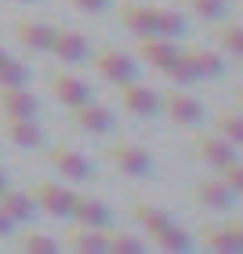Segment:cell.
<instances>
[{"mask_svg": "<svg viewBox=\"0 0 243 254\" xmlns=\"http://www.w3.org/2000/svg\"><path fill=\"white\" fill-rule=\"evenodd\" d=\"M106 160L120 175H131V178H149L153 175V153L145 145L131 142V138H120V142L106 145Z\"/></svg>", "mask_w": 243, "mask_h": 254, "instance_id": "1", "label": "cell"}, {"mask_svg": "<svg viewBox=\"0 0 243 254\" xmlns=\"http://www.w3.org/2000/svg\"><path fill=\"white\" fill-rule=\"evenodd\" d=\"M87 62L95 65V73L102 80H109V84H127V80L138 76V65L131 55H123L120 48H98L87 55Z\"/></svg>", "mask_w": 243, "mask_h": 254, "instance_id": "2", "label": "cell"}, {"mask_svg": "<svg viewBox=\"0 0 243 254\" xmlns=\"http://www.w3.org/2000/svg\"><path fill=\"white\" fill-rule=\"evenodd\" d=\"M33 203H37V211L51 214V218H69V211H73L76 203V192L65 189L62 182H40V186H33Z\"/></svg>", "mask_w": 243, "mask_h": 254, "instance_id": "3", "label": "cell"}, {"mask_svg": "<svg viewBox=\"0 0 243 254\" xmlns=\"http://www.w3.org/2000/svg\"><path fill=\"white\" fill-rule=\"evenodd\" d=\"M200 244L218 254H240L243 251V225L240 222H207L200 229Z\"/></svg>", "mask_w": 243, "mask_h": 254, "instance_id": "4", "label": "cell"}, {"mask_svg": "<svg viewBox=\"0 0 243 254\" xmlns=\"http://www.w3.org/2000/svg\"><path fill=\"white\" fill-rule=\"evenodd\" d=\"M160 109L167 113V120H175L178 127H196L207 113H203V102L196 95H185V91H167L160 98Z\"/></svg>", "mask_w": 243, "mask_h": 254, "instance_id": "5", "label": "cell"}, {"mask_svg": "<svg viewBox=\"0 0 243 254\" xmlns=\"http://www.w3.org/2000/svg\"><path fill=\"white\" fill-rule=\"evenodd\" d=\"M117 95H120V109L131 113V117H156L160 113V95L149 91V87H142L138 80L117 84Z\"/></svg>", "mask_w": 243, "mask_h": 254, "instance_id": "6", "label": "cell"}, {"mask_svg": "<svg viewBox=\"0 0 243 254\" xmlns=\"http://www.w3.org/2000/svg\"><path fill=\"white\" fill-rule=\"evenodd\" d=\"M48 51L65 65H80V62H87V55H91V40L80 29H55Z\"/></svg>", "mask_w": 243, "mask_h": 254, "instance_id": "7", "label": "cell"}, {"mask_svg": "<svg viewBox=\"0 0 243 254\" xmlns=\"http://www.w3.org/2000/svg\"><path fill=\"white\" fill-rule=\"evenodd\" d=\"M48 164L59 171L62 178L69 182H87L91 175H95V167H91V160L80 153V149H65V145H55L48 149Z\"/></svg>", "mask_w": 243, "mask_h": 254, "instance_id": "8", "label": "cell"}, {"mask_svg": "<svg viewBox=\"0 0 243 254\" xmlns=\"http://www.w3.org/2000/svg\"><path fill=\"white\" fill-rule=\"evenodd\" d=\"M192 153H196V160H200L203 167L222 171L225 164H233V160H236V145L225 142L222 134H200L192 142Z\"/></svg>", "mask_w": 243, "mask_h": 254, "instance_id": "9", "label": "cell"}, {"mask_svg": "<svg viewBox=\"0 0 243 254\" xmlns=\"http://www.w3.org/2000/svg\"><path fill=\"white\" fill-rule=\"evenodd\" d=\"M40 102L26 84H0V117H37Z\"/></svg>", "mask_w": 243, "mask_h": 254, "instance_id": "10", "label": "cell"}, {"mask_svg": "<svg viewBox=\"0 0 243 254\" xmlns=\"http://www.w3.org/2000/svg\"><path fill=\"white\" fill-rule=\"evenodd\" d=\"M48 87H51V95L59 98L65 109H76V106H84V102H91V84L80 80V76H73V73H55L48 80Z\"/></svg>", "mask_w": 243, "mask_h": 254, "instance_id": "11", "label": "cell"}, {"mask_svg": "<svg viewBox=\"0 0 243 254\" xmlns=\"http://www.w3.org/2000/svg\"><path fill=\"white\" fill-rule=\"evenodd\" d=\"M0 131H4V138L11 145H18V149H37L44 142V131H40V124L33 117H0Z\"/></svg>", "mask_w": 243, "mask_h": 254, "instance_id": "12", "label": "cell"}, {"mask_svg": "<svg viewBox=\"0 0 243 254\" xmlns=\"http://www.w3.org/2000/svg\"><path fill=\"white\" fill-rule=\"evenodd\" d=\"M69 218H76V225H87V229H109L113 225V211L106 200H98V196H80L76 192V203Z\"/></svg>", "mask_w": 243, "mask_h": 254, "instance_id": "13", "label": "cell"}, {"mask_svg": "<svg viewBox=\"0 0 243 254\" xmlns=\"http://www.w3.org/2000/svg\"><path fill=\"white\" fill-rule=\"evenodd\" d=\"M73 124L80 127V131H87V134H109L113 127H117V117H113V109L98 106V102L91 98V102H84V106L73 109Z\"/></svg>", "mask_w": 243, "mask_h": 254, "instance_id": "14", "label": "cell"}, {"mask_svg": "<svg viewBox=\"0 0 243 254\" xmlns=\"http://www.w3.org/2000/svg\"><path fill=\"white\" fill-rule=\"evenodd\" d=\"M59 244L69 247V251H76V254H106V251H109L106 229H87V225L65 229V236L59 240Z\"/></svg>", "mask_w": 243, "mask_h": 254, "instance_id": "15", "label": "cell"}, {"mask_svg": "<svg viewBox=\"0 0 243 254\" xmlns=\"http://www.w3.org/2000/svg\"><path fill=\"white\" fill-rule=\"evenodd\" d=\"M138 55L153 69H167L178 59V44L167 40V37H138Z\"/></svg>", "mask_w": 243, "mask_h": 254, "instance_id": "16", "label": "cell"}, {"mask_svg": "<svg viewBox=\"0 0 243 254\" xmlns=\"http://www.w3.org/2000/svg\"><path fill=\"white\" fill-rule=\"evenodd\" d=\"M51 37H55V26H48V22H33V18H18L15 22V40L22 48H29V51H48Z\"/></svg>", "mask_w": 243, "mask_h": 254, "instance_id": "17", "label": "cell"}, {"mask_svg": "<svg viewBox=\"0 0 243 254\" xmlns=\"http://www.w3.org/2000/svg\"><path fill=\"white\" fill-rule=\"evenodd\" d=\"M196 203L211 207V211H229L236 203V192L222 178H203V182H196Z\"/></svg>", "mask_w": 243, "mask_h": 254, "instance_id": "18", "label": "cell"}, {"mask_svg": "<svg viewBox=\"0 0 243 254\" xmlns=\"http://www.w3.org/2000/svg\"><path fill=\"white\" fill-rule=\"evenodd\" d=\"M120 22H123V29L134 33V37H160V33H156V18H153V7L123 4L120 7Z\"/></svg>", "mask_w": 243, "mask_h": 254, "instance_id": "19", "label": "cell"}, {"mask_svg": "<svg viewBox=\"0 0 243 254\" xmlns=\"http://www.w3.org/2000/svg\"><path fill=\"white\" fill-rule=\"evenodd\" d=\"M131 218L142 225V233H149V240H153L164 225L175 222V218H171L164 207H153V203H145V200H134V203H131Z\"/></svg>", "mask_w": 243, "mask_h": 254, "instance_id": "20", "label": "cell"}, {"mask_svg": "<svg viewBox=\"0 0 243 254\" xmlns=\"http://www.w3.org/2000/svg\"><path fill=\"white\" fill-rule=\"evenodd\" d=\"M0 207L15 218L18 225H29L33 218H37V203H33L29 192H15V189H4L0 192Z\"/></svg>", "mask_w": 243, "mask_h": 254, "instance_id": "21", "label": "cell"}, {"mask_svg": "<svg viewBox=\"0 0 243 254\" xmlns=\"http://www.w3.org/2000/svg\"><path fill=\"white\" fill-rule=\"evenodd\" d=\"M182 55L196 69V80H214V76H222V69H225V62L218 59L214 51H207V48H185Z\"/></svg>", "mask_w": 243, "mask_h": 254, "instance_id": "22", "label": "cell"}, {"mask_svg": "<svg viewBox=\"0 0 243 254\" xmlns=\"http://www.w3.org/2000/svg\"><path fill=\"white\" fill-rule=\"evenodd\" d=\"M15 244H18L22 254H59L62 251V244L55 236L37 233V229H29V233H18V229H15Z\"/></svg>", "mask_w": 243, "mask_h": 254, "instance_id": "23", "label": "cell"}, {"mask_svg": "<svg viewBox=\"0 0 243 254\" xmlns=\"http://www.w3.org/2000/svg\"><path fill=\"white\" fill-rule=\"evenodd\" d=\"M153 18H156V33L167 37V40H178V37L189 33V22H185V15L175 11V7H153Z\"/></svg>", "mask_w": 243, "mask_h": 254, "instance_id": "24", "label": "cell"}, {"mask_svg": "<svg viewBox=\"0 0 243 254\" xmlns=\"http://www.w3.org/2000/svg\"><path fill=\"white\" fill-rule=\"evenodd\" d=\"M211 124H214V134H222L225 142H233L236 149L243 145V120H240V113H233V109H218L214 117H211Z\"/></svg>", "mask_w": 243, "mask_h": 254, "instance_id": "25", "label": "cell"}, {"mask_svg": "<svg viewBox=\"0 0 243 254\" xmlns=\"http://www.w3.org/2000/svg\"><path fill=\"white\" fill-rule=\"evenodd\" d=\"M153 244L164 247V251H189L192 247V233H189V229H182L178 222H171V225H164L153 236Z\"/></svg>", "mask_w": 243, "mask_h": 254, "instance_id": "26", "label": "cell"}, {"mask_svg": "<svg viewBox=\"0 0 243 254\" xmlns=\"http://www.w3.org/2000/svg\"><path fill=\"white\" fill-rule=\"evenodd\" d=\"M106 240H109L106 254H145V240H138L131 233H113V229H106Z\"/></svg>", "mask_w": 243, "mask_h": 254, "instance_id": "27", "label": "cell"}, {"mask_svg": "<svg viewBox=\"0 0 243 254\" xmlns=\"http://www.w3.org/2000/svg\"><path fill=\"white\" fill-rule=\"evenodd\" d=\"M160 73H164L171 84H178V87H185V84H196V69L189 65V59H185V55L178 51V59L171 62L167 69H160Z\"/></svg>", "mask_w": 243, "mask_h": 254, "instance_id": "28", "label": "cell"}, {"mask_svg": "<svg viewBox=\"0 0 243 254\" xmlns=\"http://www.w3.org/2000/svg\"><path fill=\"white\" fill-rule=\"evenodd\" d=\"M218 44H222L233 59H243V26H240V22L222 26V29H218Z\"/></svg>", "mask_w": 243, "mask_h": 254, "instance_id": "29", "label": "cell"}, {"mask_svg": "<svg viewBox=\"0 0 243 254\" xmlns=\"http://www.w3.org/2000/svg\"><path fill=\"white\" fill-rule=\"evenodd\" d=\"M0 84H29V65L22 59H7L0 62Z\"/></svg>", "mask_w": 243, "mask_h": 254, "instance_id": "30", "label": "cell"}, {"mask_svg": "<svg viewBox=\"0 0 243 254\" xmlns=\"http://www.w3.org/2000/svg\"><path fill=\"white\" fill-rule=\"evenodd\" d=\"M189 7L200 18H207V22H218V18L225 15V0H189Z\"/></svg>", "mask_w": 243, "mask_h": 254, "instance_id": "31", "label": "cell"}, {"mask_svg": "<svg viewBox=\"0 0 243 254\" xmlns=\"http://www.w3.org/2000/svg\"><path fill=\"white\" fill-rule=\"evenodd\" d=\"M222 182H225V186L233 189L236 196L243 192V164H240V160H233V164L222 167Z\"/></svg>", "mask_w": 243, "mask_h": 254, "instance_id": "32", "label": "cell"}, {"mask_svg": "<svg viewBox=\"0 0 243 254\" xmlns=\"http://www.w3.org/2000/svg\"><path fill=\"white\" fill-rule=\"evenodd\" d=\"M65 4L76 11H87V15H102V11H109L113 0H65Z\"/></svg>", "mask_w": 243, "mask_h": 254, "instance_id": "33", "label": "cell"}, {"mask_svg": "<svg viewBox=\"0 0 243 254\" xmlns=\"http://www.w3.org/2000/svg\"><path fill=\"white\" fill-rule=\"evenodd\" d=\"M15 229H18V222L4 211V207H0V236H4V240H7V236H15Z\"/></svg>", "mask_w": 243, "mask_h": 254, "instance_id": "34", "label": "cell"}, {"mask_svg": "<svg viewBox=\"0 0 243 254\" xmlns=\"http://www.w3.org/2000/svg\"><path fill=\"white\" fill-rule=\"evenodd\" d=\"M4 189H7V175L0 171V192H4Z\"/></svg>", "mask_w": 243, "mask_h": 254, "instance_id": "35", "label": "cell"}, {"mask_svg": "<svg viewBox=\"0 0 243 254\" xmlns=\"http://www.w3.org/2000/svg\"><path fill=\"white\" fill-rule=\"evenodd\" d=\"M4 59H7V51H4V48H0V62H4Z\"/></svg>", "mask_w": 243, "mask_h": 254, "instance_id": "36", "label": "cell"}, {"mask_svg": "<svg viewBox=\"0 0 243 254\" xmlns=\"http://www.w3.org/2000/svg\"><path fill=\"white\" fill-rule=\"evenodd\" d=\"M22 4H33V0H22Z\"/></svg>", "mask_w": 243, "mask_h": 254, "instance_id": "37", "label": "cell"}]
</instances>
